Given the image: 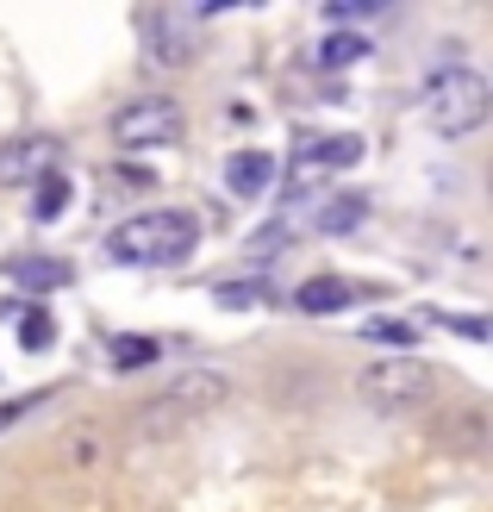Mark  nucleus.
Instances as JSON below:
<instances>
[{"instance_id": "3", "label": "nucleus", "mask_w": 493, "mask_h": 512, "mask_svg": "<svg viewBox=\"0 0 493 512\" xmlns=\"http://www.w3.org/2000/svg\"><path fill=\"white\" fill-rule=\"evenodd\" d=\"M437 388L431 363H419V356H381V363H369L356 375V394L375 406V413H406V406H425Z\"/></svg>"}, {"instance_id": "17", "label": "nucleus", "mask_w": 493, "mask_h": 512, "mask_svg": "<svg viewBox=\"0 0 493 512\" xmlns=\"http://www.w3.org/2000/svg\"><path fill=\"white\" fill-rule=\"evenodd\" d=\"M213 300L219 306H256V300H263V281H219Z\"/></svg>"}, {"instance_id": "16", "label": "nucleus", "mask_w": 493, "mask_h": 512, "mask_svg": "<svg viewBox=\"0 0 493 512\" xmlns=\"http://www.w3.org/2000/svg\"><path fill=\"white\" fill-rule=\"evenodd\" d=\"M100 456H107V438L88 431V425H75L69 431V463H100Z\"/></svg>"}, {"instance_id": "18", "label": "nucleus", "mask_w": 493, "mask_h": 512, "mask_svg": "<svg viewBox=\"0 0 493 512\" xmlns=\"http://www.w3.org/2000/svg\"><path fill=\"white\" fill-rule=\"evenodd\" d=\"M369 338H375V344H400V350H412V344H419V331L400 325V319H369Z\"/></svg>"}, {"instance_id": "6", "label": "nucleus", "mask_w": 493, "mask_h": 512, "mask_svg": "<svg viewBox=\"0 0 493 512\" xmlns=\"http://www.w3.org/2000/svg\"><path fill=\"white\" fill-rule=\"evenodd\" d=\"M138 38L150 50V63H163V69H188L194 63V25L181 19V13H144L138 19Z\"/></svg>"}, {"instance_id": "19", "label": "nucleus", "mask_w": 493, "mask_h": 512, "mask_svg": "<svg viewBox=\"0 0 493 512\" xmlns=\"http://www.w3.org/2000/svg\"><path fill=\"white\" fill-rule=\"evenodd\" d=\"M7 275H19V281H38V288H57V281H69V269H63V263H13Z\"/></svg>"}, {"instance_id": "13", "label": "nucleus", "mask_w": 493, "mask_h": 512, "mask_svg": "<svg viewBox=\"0 0 493 512\" xmlns=\"http://www.w3.org/2000/svg\"><path fill=\"white\" fill-rule=\"evenodd\" d=\"M369 57V38H356V32H331L325 44H319V69H350V63H362Z\"/></svg>"}, {"instance_id": "8", "label": "nucleus", "mask_w": 493, "mask_h": 512, "mask_svg": "<svg viewBox=\"0 0 493 512\" xmlns=\"http://www.w3.org/2000/svg\"><path fill=\"white\" fill-rule=\"evenodd\" d=\"M231 394V381L219 375V369H188V375H181V381H169V406H181V413H194V406H219Z\"/></svg>"}, {"instance_id": "5", "label": "nucleus", "mask_w": 493, "mask_h": 512, "mask_svg": "<svg viewBox=\"0 0 493 512\" xmlns=\"http://www.w3.org/2000/svg\"><path fill=\"white\" fill-rule=\"evenodd\" d=\"M356 157H362V138H356V132H344V138H319L313 150H300V157H294V169H288V194H313L325 175L350 169Z\"/></svg>"}, {"instance_id": "10", "label": "nucleus", "mask_w": 493, "mask_h": 512, "mask_svg": "<svg viewBox=\"0 0 493 512\" xmlns=\"http://www.w3.org/2000/svg\"><path fill=\"white\" fill-rule=\"evenodd\" d=\"M350 300H356V288H350V281H337V275H313V281H300V288H294V306H300V313H313V319L344 313Z\"/></svg>"}, {"instance_id": "2", "label": "nucleus", "mask_w": 493, "mask_h": 512, "mask_svg": "<svg viewBox=\"0 0 493 512\" xmlns=\"http://www.w3.org/2000/svg\"><path fill=\"white\" fill-rule=\"evenodd\" d=\"M425 125L437 138H469V132H481L487 125V113H493V88H487V75H475V69H437L431 82H425Z\"/></svg>"}, {"instance_id": "7", "label": "nucleus", "mask_w": 493, "mask_h": 512, "mask_svg": "<svg viewBox=\"0 0 493 512\" xmlns=\"http://www.w3.org/2000/svg\"><path fill=\"white\" fill-rule=\"evenodd\" d=\"M57 138H7L0 144V188H25V182H38V175L57 169Z\"/></svg>"}, {"instance_id": "4", "label": "nucleus", "mask_w": 493, "mask_h": 512, "mask_svg": "<svg viewBox=\"0 0 493 512\" xmlns=\"http://www.w3.org/2000/svg\"><path fill=\"white\" fill-rule=\"evenodd\" d=\"M181 100L169 94H144V100H125V107L113 113V144L119 150H163L181 138Z\"/></svg>"}, {"instance_id": "15", "label": "nucleus", "mask_w": 493, "mask_h": 512, "mask_svg": "<svg viewBox=\"0 0 493 512\" xmlns=\"http://www.w3.org/2000/svg\"><path fill=\"white\" fill-rule=\"evenodd\" d=\"M50 344H57V325H50L44 306H32V313L19 319V350H50Z\"/></svg>"}, {"instance_id": "11", "label": "nucleus", "mask_w": 493, "mask_h": 512, "mask_svg": "<svg viewBox=\"0 0 493 512\" xmlns=\"http://www.w3.org/2000/svg\"><path fill=\"white\" fill-rule=\"evenodd\" d=\"M63 207H69V175L63 169L38 175V182H32V219L50 225V219H63Z\"/></svg>"}, {"instance_id": "14", "label": "nucleus", "mask_w": 493, "mask_h": 512, "mask_svg": "<svg viewBox=\"0 0 493 512\" xmlns=\"http://www.w3.org/2000/svg\"><path fill=\"white\" fill-rule=\"evenodd\" d=\"M157 356H163L157 338H138V331H125V338H113V356H107V363H113V369H144V363H157Z\"/></svg>"}, {"instance_id": "1", "label": "nucleus", "mask_w": 493, "mask_h": 512, "mask_svg": "<svg viewBox=\"0 0 493 512\" xmlns=\"http://www.w3.org/2000/svg\"><path fill=\"white\" fill-rule=\"evenodd\" d=\"M200 244V219L181 213V207H150V213H132L125 225H113L107 232V250L113 263H144V269H169L181 263V256H194Z\"/></svg>"}, {"instance_id": "12", "label": "nucleus", "mask_w": 493, "mask_h": 512, "mask_svg": "<svg viewBox=\"0 0 493 512\" xmlns=\"http://www.w3.org/2000/svg\"><path fill=\"white\" fill-rule=\"evenodd\" d=\"M362 219H369V200H362V194H337L331 207H319V232L325 238H344V232H356Z\"/></svg>"}, {"instance_id": "9", "label": "nucleus", "mask_w": 493, "mask_h": 512, "mask_svg": "<svg viewBox=\"0 0 493 512\" xmlns=\"http://www.w3.org/2000/svg\"><path fill=\"white\" fill-rule=\"evenodd\" d=\"M275 182V163H269V150H238V157L225 163V188L238 194V200H256Z\"/></svg>"}]
</instances>
